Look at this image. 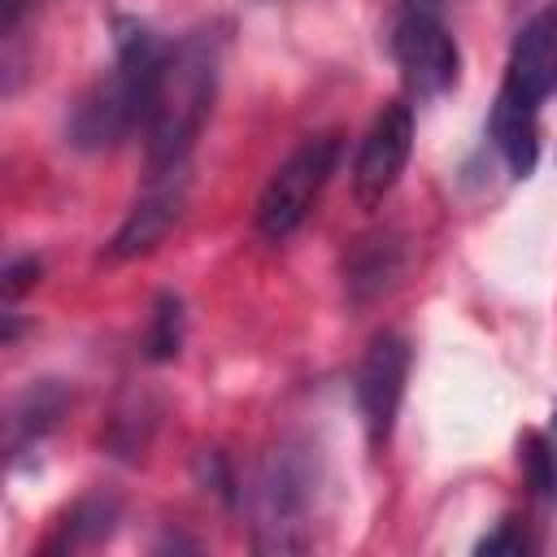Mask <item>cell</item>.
I'll return each instance as SVG.
<instances>
[{
	"instance_id": "obj_3",
	"label": "cell",
	"mask_w": 557,
	"mask_h": 557,
	"mask_svg": "<svg viewBox=\"0 0 557 557\" xmlns=\"http://www.w3.org/2000/svg\"><path fill=\"white\" fill-rule=\"evenodd\" d=\"M335 139L331 135H318V139H305L265 183L261 200H257V231L265 239H287L313 209L331 165H335Z\"/></svg>"
},
{
	"instance_id": "obj_4",
	"label": "cell",
	"mask_w": 557,
	"mask_h": 557,
	"mask_svg": "<svg viewBox=\"0 0 557 557\" xmlns=\"http://www.w3.org/2000/svg\"><path fill=\"white\" fill-rule=\"evenodd\" d=\"M405 379H409V344L392 331L370 339V348L357 366L352 392H357V413H361L366 440L374 448L392 435V422H396V409L405 396Z\"/></svg>"
},
{
	"instance_id": "obj_11",
	"label": "cell",
	"mask_w": 557,
	"mask_h": 557,
	"mask_svg": "<svg viewBox=\"0 0 557 557\" xmlns=\"http://www.w3.org/2000/svg\"><path fill=\"white\" fill-rule=\"evenodd\" d=\"M183 344V300L178 296H157L152 309V331H148V357L152 361H170Z\"/></svg>"
},
{
	"instance_id": "obj_9",
	"label": "cell",
	"mask_w": 557,
	"mask_h": 557,
	"mask_svg": "<svg viewBox=\"0 0 557 557\" xmlns=\"http://www.w3.org/2000/svg\"><path fill=\"white\" fill-rule=\"evenodd\" d=\"M505 78L513 87H522L527 96H535V100H544V96L557 91V4L553 9H540L518 30Z\"/></svg>"
},
{
	"instance_id": "obj_10",
	"label": "cell",
	"mask_w": 557,
	"mask_h": 557,
	"mask_svg": "<svg viewBox=\"0 0 557 557\" xmlns=\"http://www.w3.org/2000/svg\"><path fill=\"white\" fill-rule=\"evenodd\" d=\"M305 483H309V479H305V470H300L292 457H278V461L270 466V479H265V487H261V500H265V522H261V527L274 531V544H278V548H287L283 531H287V527H300V522H292V518L305 509V496H309Z\"/></svg>"
},
{
	"instance_id": "obj_16",
	"label": "cell",
	"mask_w": 557,
	"mask_h": 557,
	"mask_svg": "<svg viewBox=\"0 0 557 557\" xmlns=\"http://www.w3.org/2000/svg\"><path fill=\"white\" fill-rule=\"evenodd\" d=\"M548 440H553V448H557V409H553V426H548Z\"/></svg>"
},
{
	"instance_id": "obj_2",
	"label": "cell",
	"mask_w": 557,
	"mask_h": 557,
	"mask_svg": "<svg viewBox=\"0 0 557 557\" xmlns=\"http://www.w3.org/2000/svg\"><path fill=\"white\" fill-rule=\"evenodd\" d=\"M218 78V44L213 35L196 30L178 48L165 52L152 104H148V174L187 165V152L205 126L209 100Z\"/></svg>"
},
{
	"instance_id": "obj_1",
	"label": "cell",
	"mask_w": 557,
	"mask_h": 557,
	"mask_svg": "<svg viewBox=\"0 0 557 557\" xmlns=\"http://www.w3.org/2000/svg\"><path fill=\"white\" fill-rule=\"evenodd\" d=\"M113 74L100 78L91 91H83V100L70 113V139L87 152L117 144L126 131H135L139 122H148V104H152V87L165 61V44L135 17H117L113 22Z\"/></svg>"
},
{
	"instance_id": "obj_15",
	"label": "cell",
	"mask_w": 557,
	"mask_h": 557,
	"mask_svg": "<svg viewBox=\"0 0 557 557\" xmlns=\"http://www.w3.org/2000/svg\"><path fill=\"white\" fill-rule=\"evenodd\" d=\"M30 4L35 0H0V30H4V39H13V30H17V22H22V13Z\"/></svg>"
},
{
	"instance_id": "obj_12",
	"label": "cell",
	"mask_w": 557,
	"mask_h": 557,
	"mask_svg": "<svg viewBox=\"0 0 557 557\" xmlns=\"http://www.w3.org/2000/svg\"><path fill=\"white\" fill-rule=\"evenodd\" d=\"M522 470H527V479L535 483V492H544V496H553L557 492V448H553V440L548 435H522Z\"/></svg>"
},
{
	"instance_id": "obj_13",
	"label": "cell",
	"mask_w": 557,
	"mask_h": 557,
	"mask_svg": "<svg viewBox=\"0 0 557 557\" xmlns=\"http://www.w3.org/2000/svg\"><path fill=\"white\" fill-rule=\"evenodd\" d=\"M39 278V261L35 257H22V261H13L9 270H4V300H17L30 283Z\"/></svg>"
},
{
	"instance_id": "obj_7",
	"label": "cell",
	"mask_w": 557,
	"mask_h": 557,
	"mask_svg": "<svg viewBox=\"0 0 557 557\" xmlns=\"http://www.w3.org/2000/svg\"><path fill=\"white\" fill-rule=\"evenodd\" d=\"M183 205H187V165L148 174L144 196L135 200V209L126 213V222H122L117 235L109 239V257H113V261H131V257L152 252V248L170 235V226L178 222Z\"/></svg>"
},
{
	"instance_id": "obj_5",
	"label": "cell",
	"mask_w": 557,
	"mask_h": 557,
	"mask_svg": "<svg viewBox=\"0 0 557 557\" xmlns=\"http://www.w3.org/2000/svg\"><path fill=\"white\" fill-rule=\"evenodd\" d=\"M392 57H396L409 91H418V96H440L457 83V65H461L457 44L444 30V22L431 13H405L392 26Z\"/></svg>"
},
{
	"instance_id": "obj_8",
	"label": "cell",
	"mask_w": 557,
	"mask_h": 557,
	"mask_svg": "<svg viewBox=\"0 0 557 557\" xmlns=\"http://www.w3.org/2000/svg\"><path fill=\"white\" fill-rule=\"evenodd\" d=\"M492 144L505 157L513 178H527L540 157V100L527 96L505 78L496 104H492Z\"/></svg>"
},
{
	"instance_id": "obj_14",
	"label": "cell",
	"mask_w": 557,
	"mask_h": 557,
	"mask_svg": "<svg viewBox=\"0 0 557 557\" xmlns=\"http://www.w3.org/2000/svg\"><path fill=\"white\" fill-rule=\"evenodd\" d=\"M527 548V540L522 535H513L509 527H500L496 535H487L483 544H479V553H522Z\"/></svg>"
},
{
	"instance_id": "obj_6",
	"label": "cell",
	"mask_w": 557,
	"mask_h": 557,
	"mask_svg": "<svg viewBox=\"0 0 557 557\" xmlns=\"http://www.w3.org/2000/svg\"><path fill=\"white\" fill-rule=\"evenodd\" d=\"M409 148H413L409 104H383L379 117L370 122V131L361 139V152H357V165H352V196H357L361 209L383 205V196L396 187V178L409 161Z\"/></svg>"
}]
</instances>
